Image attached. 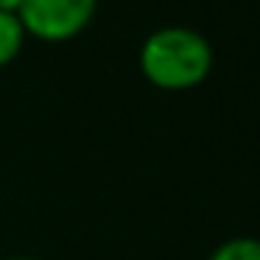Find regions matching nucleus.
I'll use <instances>...</instances> for the list:
<instances>
[{"instance_id":"f257e3e1","label":"nucleus","mask_w":260,"mask_h":260,"mask_svg":"<svg viewBox=\"0 0 260 260\" xmlns=\"http://www.w3.org/2000/svg\"><path fill=\"white\" fill-rule=\"evenodd\" d=\"M140 73L151 87L185 92L199 87L213 70V48L207 37L187 25H165L143 40Z\"/></svg>"},{"instance_id":"f03ea898","label":"nucleus","mask_w":260,"mask_h":260,"mask_svg":"<svg viewBox=\"0 0 260 260\" xmlns=\"http://www.w3.org/2000/svg\"><path fill=\"white\" fill-rule=\"evenodd\" d=\"M98 0H23L20 23L25 34L45 45H62L90 28Z\"/></svg>"},{"instance_id":"7ed1b4c3","label":"nucleus","mask_w":260,"mask_h":260,"mask_svg":"<svg viewBox=\"0 0 260 260\" xmlns=\"http://www.w3.org/2000/svg\"><path fill=\"white\" fill-rule=\"evenodd\" d=\"M25 40H28V34H25V28H23L17 14L0 12V70L9 68V64L20 56Z\"/></svg>"},{"instance_id":"20e7f679","label":"nucleus","mask_w":260,"mask_h":260,"mask_svg":"<svg viewBox=\"0 0 260 260\" xmlns=\"http://www.w3.org/2000/svg\"><path fill=\"white\" fill-rule=\"evenodd\" d=\"M207 260H260V238L238 235L213 249Z\"/></svg>"},{"instance_id":"39448f33","label":"nucleus","mask_w":260,"mask_h":260,"mask_svg":"<svg viewBox=\"0 0 260 260\" xmlns=\"http://www.w3.org/2000/svg\"><path fill=\"white\" fill-rule=\"evenodd\" d=\"M23 0H0V12L3 14H20Z\"/></svg>"},{"instance_id":"423d86ee","label":"nucleus","mask_w":260,"mask_h":260,"mask_svg":"<svg viewBox=\"0 0 260 260\" xmlns=\"http://www.w3.org/2000/svg\"><path fill=\"white\" fill-rule=\"evenodd\" d=\"M3 260H40V257H28V254H14V257H3Z\"/></svg>"}]
</instances>
